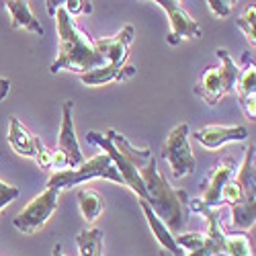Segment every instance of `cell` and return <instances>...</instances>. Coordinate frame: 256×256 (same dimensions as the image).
Here are the masks:
<instances>
[{"label":"cell","instance_id":"obj_15","mask_svg":"<svg viewBox=\"0 0 256 256\" xmlns=\"http://www.w3.org/2000/svg\"><path fill=\"white\" fill-rule=\"evenodd\" d=\"M8 144L10 148L25 158H35V136L20 123L16 117H10L8 125Z\"/></svg>","mask_w":256,"mask_h":256},{"label":"cell","instance_id":"obj_13","mask_svg":"<svg viewBox=\"0 0 256 256\" xmlns=\"http://www.w3.org/2000/svg\"><path fill=\"white\" fill-rule=\"evenodd\" d=\"M140 207H142V211H144L148 224H150V230L154 232L156 240L160 242V246H162V250H164L162 256H184V250L174 242V236H172V234H170V230L162 224V220L152 211V207L148 205L146 201H140Z\"/></svg>","mask_w":256,"mask_h":256},{"label":"cell","instance_id":"obj_25","mask_svg":"<svg viewBox=\"0 0 256 256\" xmlns=\"http://www.w3.org/2000/svg\"><path fill=\"white\" fill-rule=\"evenodd\" d=\"M33 160L39 164V168H52V150H48L37 136H35V158Z\"/></svg>","mask_w":256,"mask_h":256},{"label":"cell","instance_id":"obj_24","mask_svg":"<svg viewBox=\"0 0 256 256\" xmlns=\"http://www.w3.org/2000/svg\"><path fill=\"white\" fill-rule=\"evenodd\" d=\"M203 240H205V236L203 234H197V232H186V234H178V236L174 238V242L184 250H197L201 244H203Z\"/></svg>","mask_w":256,"mask_h":256},{"label":"cell","instance_id":"obj_14","mask_svg":"<svg viewBox=\"0 0 256 256\" xmlns=\"http://www.w3.org/2000/svg\"><path fill=\"white\" fill-rule=\"evenodd\" d=\"M6 6V10L10 12V20H12V27L14 29H27L31 33L37 35H44V27L37 20V16L31 12V6L25 0H8V2H2Z\"/></svg>","mask_w":256,"mask_h":256},{"label":"cell","instance_id":"obj_5","mask_svg":"<svg viewBox=\"0 0 256 256\" xmlns=\"http://www.w3.org/2000/svg\"><path fill=\"white\" fill-rule=\"evenodd\" d=\"M162 158L168 162L174 178H182L186 174L195 172L197 162H195L193 150H190V144H188V125L186 123L176 125L174 130L168 134V138L162 146Z\"/></svg>","mask_w":256,"mask_h":256},{"label":"cell","instance_id":"obj_19","mask_svg":"<svg viewBox=\"0 0 256 256\" xmlns=\"http://www.w3.org/2000/svg\"><path fill=\"white\" fill-rule=\"evenodd\" d=\"M80 256H102V232L98 228L82 230L76 236Z\"/></svg>","mask_w":256,"mask_h":256},{"label":"cell","instance_id":"obj_20","mask_svg":"<svg viewBox=\"0 0 256 256\" xmlns=\"http://www.w3.org/2000/svg\"><path fill=\"white\" fill-rule=\"evenodd\" d=\"M224 256H254L246 234H242V232L240 234H226Z\"/></svg>","mask_w":256,"mask_h":256},{"label":"cell","instance_id":"obj_16","mask_svg":"<svg viewBox=\"0 0 256 256\" xmlns=\"http://www.w3.org/2000/svg\"><path fill=\"white\" fill-rule=\"evenodd\" d=\"M136 74V68L134 66H123V68H113V66H102V68H96V70H90V72H84L80 74V80L86 84V86H100L104 82H111V80H127Z\"/></svg>","mask_w":256,"mask_h":256},{"label":"cell","instance_id":"obj_17","mask_svg":"<svg viewBox=\"0 0 256 256\" xmlns=\"http://www.w3.org/2000/svg\"><path fill=\"white\" fill-rule=\"evenodd\" d=\"M234 178L238 180L246 197L256 199V190H254V144L248 146L244 150V162L238 170V174H234Z\"/></svg>","mask_w":256,"mask_h":256},{"label":"cell","instance_id":"obj_8","mask_svg":"<svg viewBox=\"0 0 256 256\" xmlns=\"http://www.w3.org/2000/svg\"><path fill=\"white\" fill-rule=\"evenodd\" d=\"M136 29L132 25H125L115 37H100L92 39L94 50L104 58V62L113 68H123L127 58H130V48L134 41Z\"/></svg>","mask_w":256,"mask_h":256},{"label":"cell","instance_id":"obj_23","mask_svg":"<svg viewBox=\"0 0 256 256\" xmlns=\"http://www.w3.org/2000/svg\"><path fill=\"white\" fill-rule=\"evenodd\" d=\"M254 18H256V8H254V4H248L246 6V10H244V14L236 20V25L244 31V35H246V39H248V44L254 48L256 46V33H254Z\"/></svg>","mask_w":256,"mask_h":256},{"label":"cell","instance_id":"obj_9","mask_svg":"<svg viewBox=\"0 0 256 256\" xmlns=\"http://www.w3.org/2000/svg\"><path fill=\"white\" fill-rule=\"evenodd\" d=\"M236 174V160L234 158H224L213 172L201 182V205L203 207H209V209H216L222 205V188L226 186V182Z\"/></svg>","mask_w":256,"mask_h":256},{"label":"cell","instance_id":"obj_12","mask_svg":"<svg viewBox=\"0 0 256 256\" xmlns=\"http://www.w3.org/2000/svg\"><path fill=\"white\" fill-rule=\"evenodd\" d=\"M244 64L246 68L244 72H240L236 88H238V98L246 117L254 121L256 119V68H254V60H250V54L244 56Z\"/></svg>","mask_w":256,"mask_h":256},{"label":"cell","instance_id":"obj_3","mask_svg":"<svg viewBox=\"0 0 256 256\" xmlns=\"http://www.w3.org/2000/svg\"><path fill=\"white\" fill-rule=\"evenodd\" d=\"M216 54L222 64L220 66H209L195 86V94L211 106L218 104L228 92L236 90V82L240 78V68L232 60L228 50H218Z\"/></svg>","mask_w":256,"mask_h":256},{"label":"cell","instance_id":"obj_18","mask_svg":"<svg viewBox=\"0 0 256 256\" xmlns=\"http://www.w3.org/2000/svg\"><path fill=\"white\" fill-rule=\"evenodd\" d=\"M78 205L86 222H94L104 209V201L94 188H82L78 193Z\"/></svg>","mask_w":256,"mask_h":256},{"label":"cell","instance_id":"obj_11","mask_svg":"<svg viewBox=\"0 0 256 256\" xmlns=\"http://www.w3.org/2000/svg\"><path fill=\"white\" fill-rule=\"evenodd\" d=\"M193 138L201 146L209 148V150H218V148H222L228 142L248 140V130L244 125H232V127H228V125H207V127H203V130H197L193 134Z\"/></svg>","mask_w":256,"mask_h":256},{"label":"cell","instance_id":"obj_21","mask_svg":"<svg viewBox=\"0 0 256 256\" xmlns=\"http://www.w3.org/2000/svg\"><path fill=\"white\" fill-rule=\"evenodd\" d=\"M232 209V224L234 228L238 230H250L254 226L256 220V201L244 203V205H236V207H230Z\"/></svg>","mask_w":256,"mask_h":256},{"label":"cell","instance_id":"obj_4","mask_svg":"<svg viewBox=\"0 0 256 256\" xmlns=\"http://www.w3.org/2000/svg\"><path fill=\"white\" fill-rule=\"evenodd\" d=\"M90 178H109L113 182L123 184V178L119 174L117 166L111 162V158L106 154H98V156L90 158L88 162H82L74 170H62V172H54L50 176V180H48V188L64 190V188H70L74 184H80V182L90 180Z\"/></svg>","mask_w":256,"mask_h":256},{"label":"cell","instance_id":"obj_29","mask_svg":"<svg viewBox=\"0 0 256 256\" xmlns=\"http://www.w3.org/2000/svg\"><path fill=\"white\" fill-rule=\"evenodd\" d=\"M10 90V80L8 78H0V100H4Z\"/></svg>","mask_w":256,"mask_h":256},{"label":"cell","instance_id":"obj_26","mask_svg":"<svg viewBox=\"0 0 256 256\" xmlns=\"http://www.w3.org/2000/svg\"><path fill=\"white\" fill-rule=\"evenodd\" d=\"M18 195H20V190H18L16 186L6 184V182L0 180V209L6 207L8 203H12V201H14Z\"/></svg>","mask_w":256,"mask_h":256},{"label":"cell","instance_id":"obj_6","mask_svg":"<svg viewBox=\"0 0 256 256\" xmlns=\"http://www.w3.org/2000/svg\"><path fill=\"white\" fill-rule=\"evenodd\" d=\"M62 190L56 188H46L39 197H35L18 216L12 220V226L20 232V234H35L37 230H41L48 220L56 213L58 209V199H60Z\"/></svg>","mask_w":256,"mask_h":256},{"label":"cell","instance_id":"obj_27","mask_svg":"<svg viewBox=\"0 0 256 256\" xmlns=\"http://www.w3.org/2000/svg\"><path fill=\"white\" fill-rule=\"evenodd\" d=\"M64 8H66V12L70 16H74L78 12H92V4L90 2H82V0H68Z\"/></svg>","mask_w":256,"mask_h":256},{"label":"cell","instance_id":"obj_22","mask_svg":"<svg viewBox=\"0 0 256 256\" xmlns=\"http://www.w3.org/2000/svg\"><path fill=\"white\" fill-rule=\"evenodd\" d=\"M254 199L246 197V193L242 190V186L238 184L236 178H230L226 182V186L222 188V205H230V207H236V205H244V203H250Z\"/></svg>","mask_w":256,"mask_h":256},{"label":"cell","instance_id":"obj_28","mask_svg":"<svg viewBox=\"0 0 256 256\" xmlns=\"http://www.w3.org/2000/svg\"><path fill=\"white\" fill-rule=\"evenodd\" d=\"M207 4L213 10V14H218V16H228L230 10H232L230 0H207Z\"/></svg>","mask_w":256,"mask_h":256},{"label":"cell","instance_id":"obj_1","mask_svg":"<svg viewBox=\"0 0 256 256\" xmlns=\"http://www.w3.org/2000/svg\"><path fill=\"white\" fill-rule=\"evenodd\" d=\"M54 16L58 18L60 44H58V58L50 66L52 74H58L62 70L84 74L106 66L104 58L94 50L92 39L76 25V20L66 12V8L58 6Z\"/></svg>","mask_w":256,"mask_h":256},{"label":"cell","instance_id":"obj_2","mask_svg":"<svg viewBox=\"0 0 256 256\" xmlns=\"http://www.w3.org/2000/svg\"><path fill=\"white\" fill-rule=\"evenodd\" d=\"M138 172H140V178H142V182L146 186V193H148L146 203L152 207V211L162 220V224L170 232H180L184 222H186V213H188L186 190L184 188H172L168 184L166 176L160 172L158 160L154 158V154Z\"/></svg>","mask_w":256,"mask_h":256},{"label":"cell","instance_id":"obj_30","mask_svg":"<svg viewBox=\"0 0 256 256\" xmlns=\"http://www.w3.org/2000/svg\"><path fill=\"white\" fill-rule=\"evenodd\" d=\"M54 256H64V252H62V246H60V244H56V246H54Z\"/></svg>","mask_w":256,"mask_h":256},{"label":"cell","instance_id":"obj_10","mask_svg":"<svg viewBox=\"0 0 256 256\" xmlns=\"http://www.w3.org/2000/svg\"><path fill=\"white\" fill-rule=\"evenodd\" d=\"M72 111H74V102L66 100L62 106V127H60V138H58V150L62 154H66V158L70 162V170L78 168L84 162L80 144H78V138H76V130H74Z\"/></svg>","mask_w":256,"mask_h":256},{"label":"cell","instance_id":"obj_7","mask_svg":"<svg viewBox=\"0 0 256 256\" xmlns=\"http://www.w3.org/2000/svg\"><path fill=\"white\" fill-rule=\"evenodd\" d=\"M156 4H160L170 20V33L166 37L168 46H178L182 39H197L203 35L201 25L180 6L178 0H158Z\"/></svg>","mask_w":256,"mask_h":256}]
</instances>
